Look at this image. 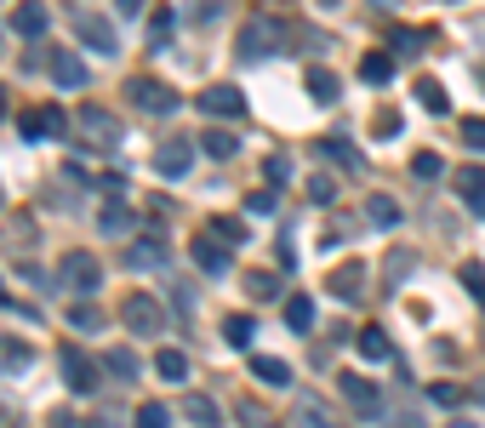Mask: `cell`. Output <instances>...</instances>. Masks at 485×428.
Listing matches in <instances>:
<instances>
[{"mask_svg":"<svg viewBox=\"0 0 485 428\" xmlns=\"http://www.w3.org/2000/svg\"><path fill=\"white\" fill-rule=\"evenodd\" d=\"M268 52H286V24L280 17H251L240 29V57H268Z\"/></svg>","mask_w":485,"mask_h":428,"instance_id":"cell-1","label":"cell"},{"mask_svg":"<svg viewBox=\"0 0 485 428\" xmlns=\"http://www.w3.org/2000/svg\"><path fill=\"white\" fill-rule=\"evenodd\" d=\"M75 132H80V143H92V148H120V138H126L120 120L109 109H92V103L75 115Z\"/></svg>","mask_w":485,"mask_h":428,"instance_id":"cell-2","label":"cell"},{"mask_svg":"<svg viewBox=\"0 0 485 428\" xmlns=\"http://www.w3.org/2000/svg\"><path fill=\"white\" fill-rule=\"evenodd\" d=\"M126 97H132L143 115H177V92H172V86H160V80H149V75L126 80Z\"/></svg>","mask_w":485,"mask_h":428,"instance_id":"cell-3","label":"cell"},{"mask_svg":"<svg viewBox=\"0 0 485 428\" xmlns=\"http://www.w3.org/2000/svg\"><path fill=\"white\" fill-rule=\"evenodd\" d=\"M75 35L86 40L92 52H103V57H109V52H120V35H115V24H109V17H97V12H86V6H75Z\"/></svg>","mask_w":485,"mask_h":428,"instance_id":"cell-4","label":"cell"},{"mask_svg":"<svg viewBox=\"0 0 485 428\" xmlns=\"http://www.w3.org/2000/svg\"><path fill=\"white\" fill-rule=\"evenodd\" d=\"M120 320H126V326H132L137 337H160V326H166V309L155 303V297L132 291V297H126V309H120Z\"/></svg>","mask_w":485,"mask_h":428,"instance_id":"cell-5","label":"cell"},{"mask_svg":"<svg viewBox=\"0 0 485 428\" xmlns=\"http://www.w3.org/2000/svg\"><path fill=\"white\" fill-rule=\"evenodd\" d=\"M343 400H349V412L360 417V423H377L383 417V394H377V382H366V377H343Z\"/></svg>","mask_w":485,"mask_h":428,"instance_id":"cell-6","label":"cell"},{"mask_svg":"<svg viewBox=\"0 0 485 428\" xmlns=\"http://www.w3.org/2000/svg\"><path fill=\"white\" fill-rule=\"evenodd\" d=\"M57 280L69 286V291H97V286H103V269H97L92 251H69V257H63V274H57Z\"/></svg>","mask_w":485,"mask_h":428,"instance_id":"cell-7","label":"cell"},{"mask_svg":"<svg viewBox=\"0 0 485 428\" xmlns=\"http://www.w3.org/2000/svg\"><path fill=\"white\" fill-rule=\"evenodd\" d=\"M57 360H63V382H69V389H80V394H92V389H97V366L75 349V342H63Z\"/></svg>","mask_w":485,"mask_h":428,"instance_id":"cell-8","label":"cell"},{"mask_svg":"<svg viewBox=\"0 0 485 428\" xmlns=\"http://www.w3.org/2000/svg\"><path fill=\"white\" fill-rule=\"evenodd\" d=\"M63 132H69V115H63L57 103H40V109L24 115V138H29V143H40V138H63Z\"/></svg>","mask_w":485,"mask_h":428,"instance_id":"cell-9","label":"cell"},{"mask_svg":"<svg viewBox=\"0 0 485 428\" xmlns=\"http://www.w3.org/2000/svg\"><path fill=\"white\" fill-rule=\"evenodd\" d=\"M200 115H212V120H240V115H246V97L235 92V86H206V92H200Z\"/></svg>","mask_w":485,"mask_h":428,"instance_id":"cell-10","label":"cell"},{"mask_svg":"<svg viewBox=\"0 0 485 428\" xmlns=\"http://www.w3.org/2000/svg\"><path fill=\"white\" fill-rule=\"evenodd\" d=\"M46 63H52V80L63 86V92H80V86H86L92 80V69H86V63H80L69 46H57V52H46Z\"/></svg>","mask_w":485,"mask_h":428,"instance_id":"cell-11","label":"cell"},{"mask_svg":"<svg viewBox=\"0 0 485 428\" xmlns=\"http://www.w3.org/2000/svg\"><path fill=\"white\" fill-rule=\"evenodd\" d=\"M188 251H195V263H200V274H217V280H223V274L235 269V257H228V246L217 240V234H200V240L188 246Z\"/></svg>","mask_w":485,"mask_h":428,"instance_id":"cell-12","label":"cell"},{"mask_svg":"<svg viewBox=\"0 0 485 428\" xmlns=\"http://www.w3.org/2000/svg\"><path fill=\"white\" fill-rule=\"evenodd\" d=\"M188 166H195V143L172 138V143H160V148H155V171H160V178H183Z\"/></svg>","mask_w":485,"mask_h":428,"instance_id":"cell-13","label":"cell"},{"mask_svg":"<svg viewBox=\"0 0 485 428\" xmlns=\"http://www.w3.org/2000/svg\"><path fill=\"white\" fill-rule=\"evenodd\" d=\"M166 263H172V251H166L155 234H143V240L126 246V269H166Z\"/></svg>","mask_w":485,"mask_h":428,"instance_id":"cell-14","label":"cell"},{"mask_svg":"<svg viewBox=\"0 0 485 428\" xmlns=\"http://www.w3.org/2000/svg\"><path fill=\"white\" fill-rule=\"evenodd\" d=\"M46 24H52V12L40 6V0H24V6L12 12V29L24 35V40H40V35H46Z\"/></svg>","mask_w":485,"mask_h":428,"instance_id":"cell-15","label":"cell"},{"mask_svg":"<svg viewBox=\"0 0 485 428\" xmlns=\"http://www.w3.org/2000/svg\"><path fill=\"white\" fill-rule=\"evenodd\" d=\"M331 291L343 297V303H360V297H366V269H360V263L337 269V274H331Z\"/></svg>","mask_w":485,"mask_h":428,"instance_id":"cell-16","label":"cell"},{"mask_svg":"<svg viewBox=\"0 0 485 428\" xmlns=\"http://www.w3.org/2000/svg\"><path fill=\"white\" fill-rule=\"evenodd\" d=\"M251 377L268 382V389H286V382H291V366H286L280 354H258V360H251Z\"/></svg>","mask_w":485,"mask_h":428,"instance_id":"cell-17","label":"cell"},{"mask_svg":"<svg viewBox=\"0 0 485 428\" xmlns=\"http://www.w3.org/2000/svg\"><path fill=\"white\" fill-rule=\"evenodd\" d=\"M320 155H331V160L343 166V171H354V178H360V171H366L360 148H354V143H343V138H320Z\"/></svg>","mask_w":485,"mask_h":428,"instance_id":"cell-18","label":"cell"},{"mask_svg":"<svg viewBox=\"0 0 485 428\" xmlns=\"http://www.w3.org/2000/svg\"><path fill=\"white\" fill-rule=\"evenodd\" d=\"M97 223H103V234H132V229H137V211L120 206V200H109V206L97 211Z\"/></svg>","mask_w":485,"mask_h":428,"instance_id":"cell-19","label":"cell"},{"mask_svg":"<svg viewBox=\"0 0 485 428\" xmlns=\"http://www.w3.org/2000/svg\"><path fill=\"white\" fill-rule=\"evenodd\" d=\"M286 326L291 331H314V297L308 291H291L286 297Z\"/></svg>","mask_w":485,"mask_h":428,"instance_id":"cell-20","label":"cell"},{"mask_svg":"<svg viewBox=\"0 0 485 428\" xmlns=\"http://www.w3.org/2000/svg\"><path fill=\"white\" fill-rule=\"evenodd\" d=\"M183 412L195 428H223V412H217V400H206V394H188L183 400Z\"/></svg>","mask_w":485,"mask_h":428,"instance_id":"cell-21","label":"cell"},{"mask_svg":"<svg viewBox=\"0 0 485 428\" xmlns=\"http://www.w3.org/2000/svg\"><path fill=\"white\" fill-rule=\"evenodd\" d=\"M457 195L469 200L474 211H485V171H480V166H462V171H457Z\"/></svg>","mask_w":485,"mask_h":428,"instance_id":"cell-22","label":"cell"},{"mask_svg":"<svg viewBox=\"0 0 485 428\" xmlns=\"http://www.w3.org/2000/svg\"><path fill=\"white\" fill-rule=\"evenodd\" d=\"M155 372H160V382H188V354L183 349H160Z\"/></svg>","mask_w":485,"mask_h":428,"instance_id":"cell-23","label":"cell"},{"mask_svg":"<svg viewBox=\"0 0 485 428\" xmlns=\"http://www.w3.org/2000/svg\"><path fill=\"white\" fill-rule=\"evenodd\" d=\"M24 366H35V349L17 337H0V372H24Z\"/></svg>","mask_w":485,"mask_h":428,"instance_id":"cell-24","label":"cell"},{"mask_svg":"<svg viewBox=\"0 0 485 428\" xmlns=\"http://www.w3.org/2000/svg\"><path fill=\"white\" fill-rule=\"evenodd\" d=\"M29 218H6V229H0V246L6 251H17V257H29Z\"/></svg>","mask_w":485,"mask_h":428,"instance_id":"cell-25","label":"cell"},{"mask_svg":"<svg viewBox=\"0 0 485 428\" xmlns=\"http://www.w3.org/2000/svg\"><path fill=\"white\" fill-rule=\"evenodd\" d=\"M366 218H371L377 229H399V206H394L389 195H371V200H366Z\"/></svg>","mask_w":485,"mask_h":428,"instance_id":"cell-26","label":"cell"},{"mask_svg":"<svg viewBox=\"0 0 485 428\" xmlns=\"http://www.w3.org/2000/svg\"><path fill=\"white\" fill-rule=\"evenodd\" d=\"M303 86H308V97H314V103H337V75H331V69H308Z\"/></svg>","mask_w":485,"mask_h":428,"instance_id":"cell-27","label":"cell"},{"mask_svg":"<svg viewBox=\"0 0 485 428\" xmlns=\"http://www.w3.org/2000/svg\"><path fill=\"white\" fill-rule=\"evenodd\" d=\"M200 148H206L212 160H228V155L240 148V138H235V132H223V126H217V132H206V138H200Z\"/></svg>","mask_w":485,"mask_h":428,"instance_id":"cell-28","label":"cell"},{"mask_svg":"<svg viewBox=\"0 0 485 428\" xmlns=\"http://www.w3.org/2000/svg\"><path fill=\"white\" fill-rule=\"evenodd\" d=\"M69 326L92 337V331H103V326H109V320H103V309H92V303H75V309H69Z\"/></svg>","mask_w":485,"mask_h":428,"instance_id":"cell-29","label":"cell"},{"mask_svg":"<svg viewBox=\"0 0 485 428\" xmlns=\"http://www.w3.org/2000/svg\"><path fill=\"white\" fill-rule=\"evenodd\" d=\"M206 229H212V234H217V240H223L228 251H235V246H246V223H240V218H212Z\"/></svg>","mask_w":485,"mask_h":428,"instance_id":"cell-30","label":"cell"},{"mask_svg":"<svg viewBox=\"0 0 485 428\" xmlns=\"http://www.w3.org/2000/svg\"><path fill=\"white\" fill-rule=\"evenodd\" d=\"M251 331H258V326H251V314H228L223 320V337L235 342V349H251Z\"/></svg>","mask_w":485,"mask_h":428,"instance_id":"cell-31","label":"cell"},{"mask_svg":"<svg viewBox=\"0 0 485 428\" xmlns=\"http://www.w3.org/2000/svg\"><path fill=\"white\" fill-rule=\"evenodd\" d=\"M103 366H109V377H120V382H137V354L132 349H115Z\"/></svg>","mask_w":485,"mask_h":428,"instance_id":"cell-32","label":"cell"},{"mask_svg":"<svg viewBox=\"0 0 485 428\" xmlns=\"http://www.w3.org/2000/svg\"><path fill=\"white\" fill-rule=\"evenodd\" d=\"M417 103H423L429 115H446V86H440V80H417Z\"/></svg>","mask_w":485,"mask_h":428,"instance_id":"cell-33","label":"cell"},{"mask_svg":"<svg viewBox=\"0 0 485 428\" xmlns=\"http://www.w3.org/2000/svg\"><path fill=\"white\" fill-rule=\"evenodd\" d=\"M360 75H366V80H371V86H383V80H389V75H394V57H389V52H371V57H366V63H360Z\"/></svg>","mask_w":485,"mask_h":428,"instance_id":"cell-34","label":"cell"},{"mask_svg":"<svg viewBox=\"0 0 485 428\" xmlns=\"http://www.w3.org/2000/svg\"><path fill=\"white\" fill-rule=\"evenodd\" d=\"M360 354H366V360H389L394 349H389V337L377 331V326H366V331H360Z\"/></svg>","mask_w":485,"mask_h":428,"instance_id":"cell-35","label":"cell"},{"mask_svg":"<svg viewBox=\"0 0 485 428\" xmlns=\"http://www.w3.org/2000/svg\"><path fill=\"white\" fill-rule=\"evenodd\" d=\"M172 35H177V17H172V12H155V17H149V46H166Z\"/></svg>","mask_w":485,"mask_h":428,"instance_id":"cell-36","label":"cell"},{"mask_svg":"<svg viewBox=\"0 0 485 428\" xmlns=\"http://www.w3.org/2000/svg\"><path fill=\"white\" fill-rule=\"evenodd\" d=\"M137 428H172V412H166L160 400H149V405H137Z\"/></svg>","mask_w":485,"mask_h":428,"instance_id":"cell-37","label":"cell"},{"mask_svg":"<svg viewBox=\"0 0 485 428\" xmlns=\"http://www.w3.org/2000/svg\"><path fill=\"white\" fill-rule=\"evenodd\" d=\"M423 40H429L423 29H406V35H394V57H406V63H411L417 52H423Z\"/></svg>","mask_w":485,"mask_h":428,"instance_id":"cell-38","label":"cell"},{"mask_svg":"<svg viewBox=\"0 0 485 428\" xmlns=\"http://www.w3.org/2000/svg\"><path fill=\"white\" fill-rule=\"evenodd\" d=\"M308 200H314V206H331V200H337V183L326 178V171H320V178H308Z\"/></svg>","mask_w":485,"mask_h":428,"instance_id":"cell-39","label":"cell"},{"mask_svg":"<svg viewBox=\"0 0 485 428\" xmlns=\"http://www.w3.org/2000/svg\"><path fill=\"white\" fill-rule=\"evenodd\" d=\"M462 286H469L474 303H485V269L480 263H462Z\"/></svg>","mask_w":485,"mask_h":428,"instance_id":"cell-40","label":"cell"},{"mask_svg":"<svg viewBox=\"0 0 485 428\" xmlns=\"http://www.w3.org/2000/svg\"><path fill=\"white\" fill-rule=\"evenodd\" d=\"M462 143L474 148V155H485V120L474 115V120H462Z\"/></svg>","mask_w":485,"mask_h":428,"instance_id":"cell-41","label":"cell"},{"mask_svg":"<svg viewBox=\"0 0 485 428\" xmlns=\"http://www.w3.org/2000/svg\"><path fill=\"white\" fill-rule=\"evenodd\" d=\"M298 423H303V428H337V423L326 417V405H314V400H308L303 412H298Z\"/></svg>","mask_w":485,"mask_h":428,"instance_id":"cell-42","label":"cell"},{"mask_svg":"<svg viewBox=\"0 0 485 428\" xmlns=\"http://www.w3.org/2000/svg\"><path fill=\"white\" fill-rule=\"evenodd\" d=\"M429 400H434V405H462V389H457V382H434Z\"/></svg>","mask_w":485,"mask_h":428,"instance_id":"cell-43","label":"cell"},{"mask_svg":"<svg viewBox=\"0 0 485 428\" xmlns=\"http://www.w3.org/2000/svg\"><path fill=\"white\" fill-rule=\"evenodd\" d=\"M251 297H263V303L280 297V280H274V274H251Z\"/></svg>","mask_w":485,"mask_h":428,"instance_id":"cell-44","label":"cell"},{"mask_svg":"<svg viewBox=\"0 0 485 428\" xmlns=\"http://www.w3.org/2000/svg\"><path fill=\"white\" fill-rule=\"evenodd\" d=\"M411 171H417V178H440V171H446V160H440V155H417Z\"/></svg>","mask_w":485,"mask_h":428,"instance_id":"cell-45","label":"cell"},{"mask_svg":"<svg viewBox=\"0 0 485 428\" xmlns=\"http://www.w3.org/2000/svg\"><path fill=\"white\" fill-rule=\"evenodd\" d=\"M246 211H251V218H268V211H274V189H258V195L246 200Z\"/></svg>","mask_w":485,"mask_h":428,"instance_id":"cell-46","label":"cell"},{"mask_svg":"<svg viewBox=\"0 0 485 428\" xmlns=\"http://www.w3.org/2000/svg\"><path fill=\"white\" fill-rule=\"evenodd\" d=\"M263 171H268L274 183H286V178H291V160H286V155H268V166H263Z\"/></svg>","mask_w":485,"mask_h":428,"instance_id":"cell-47","label":"cell"},{"mask_svg":"<svg viewBox=\"0 0 485 428\" xmlns=\"http://www.w3.org/2000/svg\"><path fill=\"white\" fill-rule=\"evenodd\" d=\"M411 263H417L411 251H394V257H389V274H394V280H406V269H411Z\"/></svg>","mask_w":485,"mask_h":428,"instance_id":"cell-48","label":"cell"},{"mask_svg":"<svg viewBox=\"0 0 485 428\" xmlns=\"http://www.w3.org/2000/svg\"><path fill=\"white\" fill-rule=\"evenodd\" d=\"M240 423H246V428H268V412H258V405H240Z\"/></svg>","mask_w":485,"mask_h":428,"instance_id":"cell-49","label":"cell"},{"mask_svg":"<svg viewBox=\"0 0 485 428\" xmlns=\"http://www.w3.org/2000/svg\"><path fill=\"white\" fill-rule=\"evenodd\" d=\"M115 6H120L126 17H137V12H143V0H115Z\"/></svg>","mask_w":485,"mask_h":428,"instance_id":"cell-50","label":"cell"},{"mask_svg":"<svg viewBox=\"0 0 485 428\" xmlns=\"http://www.w3.org/2000/svg\"><path fill=\"white\" fill-rule=\"evenodd\" d=\"M57 428H97V423H75V417H57Z\"/></svg>","mask_w":485,"mask_h":428,"instance_id":"cell-51","label":"cell"},{"mask_svg":"<svg viewBox=\"0 0 485 428\" xmlns=\"http://www.w3.org/2000/svg\"><path fill=\"white\" fill-rule=\"evenodd\" d=\"M371 6H383V12H394V6H399V0H371Z\"/></svg>","mask_w":485,"mask_h":428,"instance_id":"cell-52","label":"cell"},{"mask_svg":"<svg viewBox=\"0 0 485 428\" xmlns=\"http://www.w3.org/2000/svg\"><path fill=\"white\" fill-rule=\"evenodd\" d=\"M0 115H6V86H0Z\"/></svg>","mask_w":485,"mask_h":428,"instance_id":"cell-53","label":"cell"},{"mask_svg":"<svg viewBox=\"0 0 485 428\" xmlns=\"http://www.w3.org/2000/svg\"><path fill=\"white\" fill-rule=\"evenodd\" d=\"M446 428H474V423H446Z\"/></svg>","mask_w":485,"mask_h":428,"instance_id":"cell-54","label":"cell"},{"mask_svg":"<svg viewBox=\"0 0 485 428\" xmlns=\"http://www.w3.org/2000/svg\"><path fill=\"white\" fill-rule=\"evenodd\" d=\"M480 400H485V382H480Z\"/></svg>","mask_w":485,"mask_h":428,"instance_id":"cell-55","label":"cell"}]
</instances>
